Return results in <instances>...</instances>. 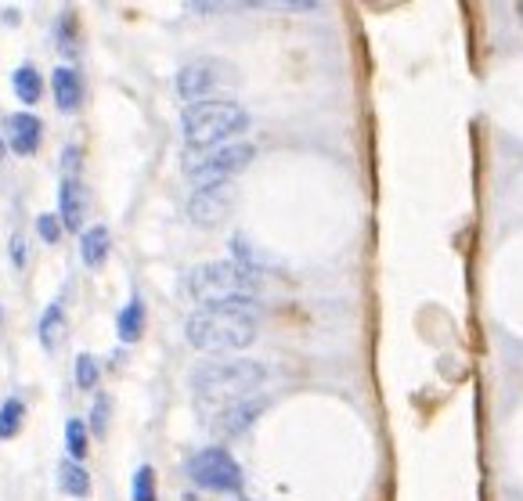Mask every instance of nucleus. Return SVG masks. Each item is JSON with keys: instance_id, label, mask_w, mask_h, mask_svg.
<instances>
[{"instance_id": "obj_1", "label": "nucleus", "mask_w": 523, "mask_h": 501, "mask_svg": "<svg viewBox=\"0 0 523 501\" xmlns=\"http://www.w3.org/2000/svg\"><path fill=\"white\" fill-rule=\"evenodd\" d=\"M256 275L238 267L235 260H213L203 264L188 275V296L213 310H238V314H253L256 306Z\"/></svg>"}, {"instance_id": "obj_2", "label": "nucleus", "mask_w": 523, "mask_h": 501, "mask_svg": "<svg viewBox=\"0 0 523 501\" xmlns=\"http://www.w3.org/2000/svg\"><path fill=\"white\" fill-rule=\"evenodd\" d=\"M267 379V368L253 357H224V361H206L192 372V390L209 404H227L253 397Z\"/></svg>"}, {"instance_id": "obj_3", "label": "nucleus", "mask_w": 523, "mask_h": 501, "mask_svg": "<svg viewBox=\"0 0 523 501\" xmlns=\"http://www.w3.org/2000/svg\"><path fill=\"white\" fill-rule=\"evenodd\" d=\"M185 336L203 354H235V350H246L256 339V317L253 314H238V310L199 306L188 317Z\"/></svg>"}, {"instance_id": "obj_4", "label": "nucleus", "mask_w": 523, "mask_h": 501, "mask_svg": "<svg viewBox=\"0 0 523 501\" xmlns=\"http://www.w3.org/2000/svg\"><path fill=\"white\" fill-rule=\"evenodd\" d=\"M249 126V112L231 98H206L196 101L181 112V130L188 148H216L227 145L235 134Z\"/></svg>"}, {"instance_id": "obj_5", "label": "nucleus", "mask_w": 523, "mask_h": 501, "mask_svg": "<svg viewBox=\"0 0 523 501\" xmlns=\"http://www.w3.org/2000/svg\"><path fill=\"white\" fill-rule=\"evenodd\" d=\"M253 155L256 148L249 141H227L216 148H188L181 166H185V177L196 181V188H206V185H220L242 174L253 163Z\"/></svg>"}, {"instance_id": "obj_6", "label": "nucleus", "mask_w": 523, "mask_h": 501, "mask_svg": "<svg viewBox=\"0 0 523 501\" xmlns=\"http://www.w3.org/2000/svg\"><path fill=\"white\" fill-rule=\"evenodd\" d=\"M188 476L196 487L203 491H238L242 487V469L238 462L231 458V451L224 447H203L188 458Z\"/></svg>"}, {"instance_id": "obj_7", "label": "nucleus", "mask_w": 523, "mask_h": 501, "mask_svg": "<svg viewBox=\"0 0 523 501\" xmlns=\"http://www.w3.org/2000/svg\"><path fill=\"white\" fill-rule=\"evenodd\" d=\"M227 80H231V65L227 62H220V58H196V62L181 65V73H177V95H181V101L196 105V101L213 98Z\"/></svg>"}, {"instance_id": "obj_8", "label": "nucleus", "mask_w": 523, "mask_h": 501, "mask_svg": "<svg viewBox=\"0 0 523 501\" xmlns=\"http://www.w3.org/2000/svg\"><path fill=\"white\" fill-rule=\"evenodd\" d=\"M231 202H235V185H231V181L196 188V195L188 199V216H192L196 227H216V224L227 216Z\"/></svg>"}, {"instance_id": "obj_9", "label": "nucleus", "mask_w": 523, "mask_h": 501, "mask_svg": "<svg viewBox=\"0 0 523 501\" xmlns=\"http://www.w3.org/2000/svg\"><path fill=\"white\" fill-rule=\"evenodd\" d=\"M264 407H267V397H246V401L227 404V407H220L213 429H216L220 436H238V433H246V429L260 418Z\"/></svg>"}, {"instance_id": "obj_10", "label": "nucleus", "mask_w": 523, "mask_h": 501, "mask_svg": "<svg viewBox=\"0 0 523 501\" xmlns=\"http://www.w3.org/2000/svg\"><path fill=\"white\" fill-rule=\"evenodd\" d=\"M58 216H62V227L69 231H80L84 235V216H87V192L76 177H65L58 185Z\"/></svg>"}, {"instance_id": "obj_11", "label": "nucleus", "mask_w": 523, "mask_h": 501, "mask_svg": "<svg viewBox=\"0 0 523 501\" xmlns=\"http://www.w3.org/2000/svg\"><path fill=\"white\" fill-rule=\"evenodd\" d=\"M7 137H11V148L18 155H33L40 148V137H44V123L40 115L33 112H15L7 115Z\"/></svg>"}, {"instance_id": "obj_12", "label": "nucleus", "mask_w": 523, "mask_h": 501, "mask_svg": "<svg viewBox=\"0 0 523 501\" xmlns=\"http://www.w3.org/2000/svg\"><path fill=\"white\" fill-rule=\"evenodd\" d=\"M51 87H55V101L62 112H76L80 101H84V84H80V73L69 69V65H58L55 76H51Z\"/></svg>"}, {"instance_id": "obj_13", "label": "nucleus", "mask_w": 523, "mask_h": 501, "mask_svg": "<svg viewBox=\"0 0 523 501\" xmlns=\"http://www.w3.org/2000/svg\"><path fill=\"white\" fill-rule=\"evenodd\" d=\"M108 249H112V238H108V227L105 224H95L80 235V260L87 267H102L108 260Z\"/></svg>"}, {"instance_id": "obj_14", "label": "nucleus", "mask_w": 523, "mask_h": 501, "mask_svg": "<svg viewBox=\"0 0 523 501\" xmlns=\"http://www.w3.org/2000/svg\"><path fill=\"white\" fill-rule=\"evenodd\" d=\"M58 487L65 495H73V498H87L91 495V476H87V469L80 462L65 458V462H58Z\"/></svg>"}, {"instance_id": "obj_15", "label": "nucleus", "mask_w": 523, "mask_h": 501, "mask_svg": "<svg viewBox=\"0 0 523 501\" xmlns=\"http://www.w3.org/2000/svg\"><path fill=\"white\" fill-rule=\"evenodd\" d=\"M116 332L123 343H137L141 332H145V303L130 300L119 314H116Z\"/></svg>"}, {"instance_id": "obj_16", "label": "nucleus", "mask_w": 523, "mask_h": 501, "mask_svg": "<svg viewBox=\"0 0 523 501\" xmlns=\"http://www.w3.org/2000/svg\"><path fill=\"white\" fill-rule=\"evenodd\" d=\"M11 87H15L18 101H25V105L40 101V95H44V80H40V73H36L33 65H22V69H15V76H11Z\"/></svg>"}, {"instance_id": "obj_17", "label": "nucleus", "mask_w": 523, "mask_h": 501, "mask_svg": "<svg viewBox=\"0 0 523 501\" xmlns=\"http://www.w3.org/2000/svg\"><path fill=\"white\" fill-rule=\"evenodd\" d=\"M58 336H62V303L55 300L40 317V343H44V350H55Z\"/></svg>"}, {"instance_id": "obj_18", "label": "nucleus", "mask_w": 523, "mask_h": 501, "mask_svg": "<svg viewBox=\"0 0 523 501\" xmlns=\"http://www.w3.org/2000/svg\"><path fill=\"white\" fill-rule=\"evenodd\" d=\"M87 444H91V436H87V422L69 418V422H65V447H69V458H73V462L87 458Z\"/></svg>"}, {"instance_id": "obj_19", "label": "nucleus", "mask_w": 523, "mask_h": 501, "mask_svg": "<svg viewBox=\"0 0 523 501\" xmlns=\"http://www.w3.org/2000/svg\"><path fill=\"white\" fill-rule=\"evenodd\" d=\"M22 418H25V407H22V401H18V397H7V401H4V407H0V440L18 436Z\"/></svg>"}, {"instance_id": "obj_20", "label": "nucleus", "mask_w": 523, "mask_h": 501, "mask_svg": "<svg viewBox=\"0 0 523 501\" xmlns=\"http://www.w3.org/2000/svg\"><path fill=\"white\" fill-rule=\"evenodd\" d=\"M130 498L134 501H159V491H156V473L152 466H141L134 473V487H130Z\"/></svg>"}, {"instance_id": "obj_21", "label": "nucleus", "mask_w": 523, "mask_h": 501, "mask_svg": "<svg viewBox=\"0 0 523 501\" xmlns=\"http://www.w3.org/2000/svg\"><path fill=\"white\" fill-rule=\"evenodd\" d=\"M73 379H76V386H80V390H95V386H98V379H102L98 361H95L91 354H80V357H76V372H73Z\"/></svg>"}, {"instance_id": "obj_22", "label": "nucleus", "mask_w": 523, "mask_h": 501, "mask_svg": "<svg viewBox=\"0 0 523 501\" xmlns=\"http://www.w3.org/2000/svg\"><path fill=\"white\" fill-rule=\"evenodd\" d=\"M36 231H40L44 242L55 245V242L62 238V220H58V213H40V216H36Z\"/></svg>"}, {"instance_id": "obj_23", "label": "nucleus", "mask_w": 523, "mask_h": 501, "mask_svg": "<svg viewBox=\"0 0 523 501\" xmlns=\"http://www.w3.org/2000/svg\"><path fill=\"white\" fill-rule=\"evenodd\" d=\"M87 426H91V433H98V436L108 433V397H105V394L95 401V411H91V422H87Z\"/></svg>"}, {"instance_id": "obj_24", "label": "nucleus", "mask_w": 523, "mask_h": 501, "mask_svg": "<svg viewBox=\"0 0 523 501\" xmlns=\"http://www.w3.org/2000/svg\"><path fill=\"white\" fill-rule=\"evenodd\" d=\"M62 47H65V51L76 47V44H73V11H65V18H62Z\"/></svg>"}, {"instance_id": "obj_25", "label": "nucleus", "mask_w": 523, "mask_h": 501, "mask_svg": "<svg viewBox=\"0 0 523 501\" xmlns=\"http://www.w3.org/2000/svg\"><path fill=\"white\" fill-rule=\"evenodd\" d=\"M11 256H15V264H18V267L25 264V242H22V235H15V238H11Z\"/></svg>"}, {"instance_id": "obj_26", "label": "nucleus", "mask_w": 523, "mask_h": 501, "mask_svg": "<svg viewBox=\"0 0 523 501\" xmlns=\"http://www.w3.org/2000/svg\"><path fill=\"white\" fill-rule=\"evenodd\" d=\"M517 11H520V18H523V0H520V4H517Z\"/></svg>"}]
</instances>
